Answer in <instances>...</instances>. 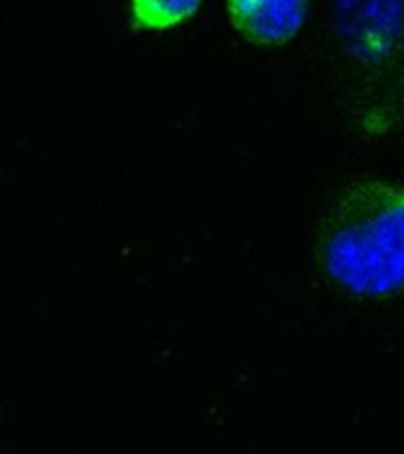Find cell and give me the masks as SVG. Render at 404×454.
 Returning a JSON list of instances; mask_svg holds the SVG:
<instances>
[{"mask_svg":"<svg viewBox=\"0 0 404 454\" xmlns=\"http://www.w3.org/2000/svg\"><path fill=\"white\" fill-rule=\"evenodd\" d=\"M319 268L350 296L404 294V184L361 180L338 192L315 239Z\"/></svg>","mask_w":404,"mask_h":454,"instance_id":"1","label":"cell"},{"mask_svg":"<svg viewBox=\"0 0 404 454\" xmlns=\"http://www.w3.org/2000/svg\"><path fill=\"white\" fill-rule=\"evenodd\" d=\"M343 41L360 55L383 57L402 34V0H333Z\"/></svg>","mask_w":404,"mask_h":454,"instance_id":"2","label":"cell"},{"mask_svg":"<svg viewBox=\"0 0 404 454\" xmlns=\"http://www.w3.org/2000/svg\"><path fill=\"white\" fill-rule=\"evenodd\" d=\"M310 0H227V14L241 38L255 45H284L300 34Z\"/></svg>","mask_w":404,"mask_h":454,"instance_id":"3","label":"cell"},{"mask_svg":"<svg viewBox=\"0 0 404 454\" xmlns=\"http://www.w3.org/2000/svg\"><path fill=\"white\" fill-rule=\"evenodd\" d=\"M204 0H128L130 20L137 31L163 34L190 21Z\"/></svg>","mask_w":404,"mask_h":454,"instance_id":"4","label":"cell"}]
</instances>
